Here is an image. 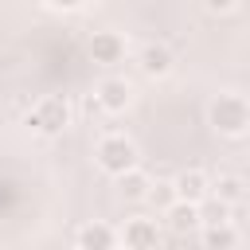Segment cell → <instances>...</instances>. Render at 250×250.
Wrapping results in <instances>:
<instances>
[{
    "label": "cell",
    "instance_id": "obj_10",
    "mask_svg": "<svg viewBox=\"0 0 250 250\" xmlns=\"http://www.w3.org/2000/svg\"><path fill=\"white\" fill-rule=\"evenodd\" d=\"M141 66H145V74H164V70L172 66V55H168L164 47H145Z\"/></svg>",
    "mask_w": 250,
    "mask_h": 250
},
{
    "label": "cell",
    "instance_id": "obj_13",
    "mask_svg": "<svg viewBox=\"0 0 250 250\" xmlns=\"http://www.w3.org/2000/svg\"><path fill=\"white\" fill-rule=\"evenodd\" d=\"M219 199H223V203L242 199V180H238V176H223V180H219Z\"/></svg>",
    "mask_w": 250,
    "mask_h": 250
},
{
    "label": "cell",
    "instance_id": "obj_7",
    "mask_svg": "<svg viewBox=\"0 0 250 250\" xmlns=\"http://www.w3.org/2000/svg\"><path fill=\"white\" fill-rule=\"evenodd\" d=\"M172 191H176V199L199 203V199L207 195V180H203V172H184V176L172 184Z\"/></svg>",
    "mask_w": 250,
    "mask_h": 250
},
{
    "label": "cell",
    "instance_id": "obj_14",
    "mask_svg": "<svg viewBox=\"0 0 250 250\" xmlns=\"http://www.w3.org/2000/svg\"><path fill=\"white\" fill-rule=\"evenodd\" d=\"M148 188H152V184H148ZM145 195H148V199H152L156 207H168V203L176 199V191H172V184H156V188H152V191H145Z\"/></svg>",
    "mask_w": 250,
    "mask_h": 250
},
{
    "label": "cell",
    "instance_id": "obj_16",
    "mask_svg": "<svg viewBox=\"0 0 250 250\" xmlns=\"http://www.w3.org/2000/svg\"><path fill=\"white\" fill-rule=\"evenodd\" d=\"M207 4V12H230L234 8V0H203Z\"/></svg>",
    "mask_w": 250,
    "mask_h": 250
},
{
    "label": "cell",
    "instance_id": "obj_17",
    "mask_svg": "<svg viewBox=\"0 0 250 250\" xmlns=\"http://www.w3.org/2000/svg\"><path fill=\"white\" fill-rule=\"evenodd\" d=\"M51 4H55V8H78L82 0H51Z\"/></svg>",
    "mask_w": 250,
    "mask_h": 250
},
{
    "label": "cell",
    "instance_id": "obj_12",
    "mask_svg": "<svg viewBox=\"0 0 250 250\" xmlns=\"http://www.w3.org/2000/svg\"><path fill=\"white\" fill-rule=\"evenodd\" d=\"M145 191H148V180H145L141 172H133V168H129V172H121V195H129V199H141Z\"/></svg>",
    "mask_w": 250,
    "mask_h": 250
},
{
    "label": "cell",
    "instance_id": "obj_15",
    "mask_svg": "<svg viewBox=\"0 0 250 250\" xmlns=\"http://www.w3.org/2000/svg\"><path fill=\"white\" fill-rule=\"evenodd\" d=\"M199 223H227V203H211L207 211H199Z\"/></svg>",
    "mask_w": 250,
    "mask_h": 250
},
{
    "label": "cell",
    "instance_id": "obj_3",
    "mask_svg": "<svg viewBox=\"0 0 250 250\" xmlns=\"http://www.w3.org/2000/svg\"><path fill=\"white\" fill-rule=\"evenodd\" d=\"M211 125L219 129V133H230V137H238L242 129H246V105H242V98H219L215 105H211Z\"/></svg>",
    "mask_w": 250,
    "mask_h": 250
},
{
    "label": "cell",
    "instance_id": "obj_5",
    "mask_svg": "<svg viewBox=\"0 0 250 250\" xmlns=\"http://www.w3.org/2000/svg\"><path fill=\"white\" fill-rule=\"evenodd\" d=\"M121 39L113 35V31H98L94 39H90V55H94V62H117L121 59Z\"/></svg>",
    "mask_w": 250,
    "mask_h": 250
},
{
    "label": "cell",
    "instance_id": "obj_11",
    "mask_svg": "<svg viewBox=\"0 0 250 250\" xmlns=\"http://www.w3.org/2000/svg\"><path fill=\"white\" fill-rule=\"evenodd\" d=\"M203 242H207V246H223V250H227V246H234V242H238V234H234L227 223H211V227H207V234H203Z\"/></svg>",
    "mask_w": 250,
    "mask_h": 250
},
{
    "label": "cell",
    "instance_id": "obj_4",
    "mask_svg": "<svg viewBox=\"0 0 250 250\" xmlns=\"http://www.w3.org/2000/svg\"><path fill=\"white\" fill-rule=\"evenodd\" d=\"M168 223L172 230H195L199 227V203H188V199H172L168 203Z\"/></svg>",
    "mask_w": 250,
    "mask_h": 250
},
{
    "label": "cell",
    "instance_id": "obj_6",
    "mask_svg": "<svg viewBox=\"0 0 250 250\" xmlns=\"http://www.w3.org/2000/svg\"><path fill=\"white\" fill-rule=\"evenodd\" d=\"M98 102H102L105 109H113V113H117V109H125V105H129V86H125L121 78H105V82L98 86Z\"/></svg>",
    "mask_w": 250,
    "mask_h": 250
},
{
    "label": "cell",
    "instance_id": "obj_2",
    "mask_svg": "<svg viewBox=\"0 0 250 250\" xmlns=\"http://www.w3.org/2000/svg\"><path fill=\"white\" fill-rule=\"evenodd\" d=\"M98 164H102L105 172L121 176V172H129V168L137 164V148H133L125 137H105V141L98 145Z\"/></svg>",
    "mask_w": 250,
    "mask_h": 250
},
{
    "label": "cell",
    "instance_id": "obj_8",
    "mask_svg": "<svg viewBox=\"0 0 250 250\" xmlns=\"http://www.w3.org/2000/svg\"><path fill=\"white\" fill-rule=\"evenodd\" d=\"M160 242V234H156V223H148V219H133L129 227H125V246H137V250H145V246H156Z\"/></svg>",
    "mask_w": 250,
    "mask_h": 250
},
{
    "label": "cell",
    "instance_id": "obj_1",
    "mask_svg": "<svg viewBox=\"0 0 250 250\" xmlns=\"http://www.w3.org/2000/svg\"><path fill=\"white\" fill-rule=\"evenodd\" d=\"M66 117H70V109H66V102L62 98H47V102H39L31 113H27V125L35 129V133H62L66 129Z\"/></svg>",
    "mask_w": 250,
    "mask_h": 250
},
{
    "label": "cell",
    "instance_id": "obj_9",
    "mask_svg": "<svg viewBox=\"0 0 250 250\" xmlns=\"http://www.w3.org/2000/svg\"><path fill=\"white\" fill-rule=\"evenodd\" d=\"M78 246L109 250V246H113V230H109V227H82V230H78Z\"/></svg>",
    "mask_w": 250,
    "mask_h": 250
}]
</instances>
